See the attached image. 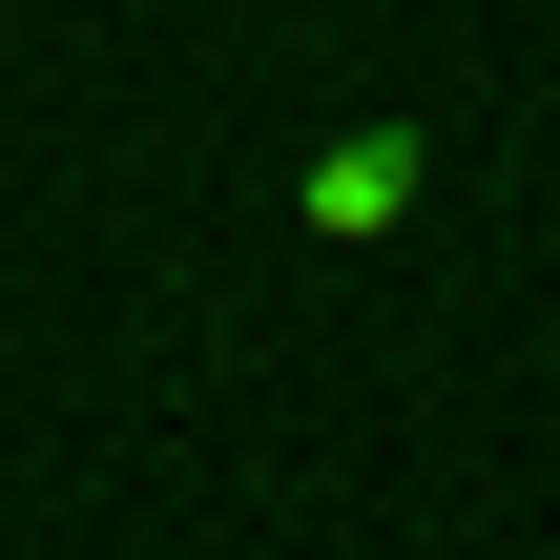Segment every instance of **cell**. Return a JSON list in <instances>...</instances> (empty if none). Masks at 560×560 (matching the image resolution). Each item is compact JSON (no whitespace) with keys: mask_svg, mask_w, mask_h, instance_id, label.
<instances>
[{"mask_svg":"<svg viewBox=\"0 0 560 560\" xmlns=\"http://www.w3.org/2000/svg\"><path fill=\"white\" fill-rule=\"evenodd\" d=\"M416 187H436V145H416V125H332L291 208H312L332 249H395V229H416Z\"/></svg>","mask_w":560,"mask_h":560,"instance_id":"6da1fadb","label":"cell"}]
</instances>
